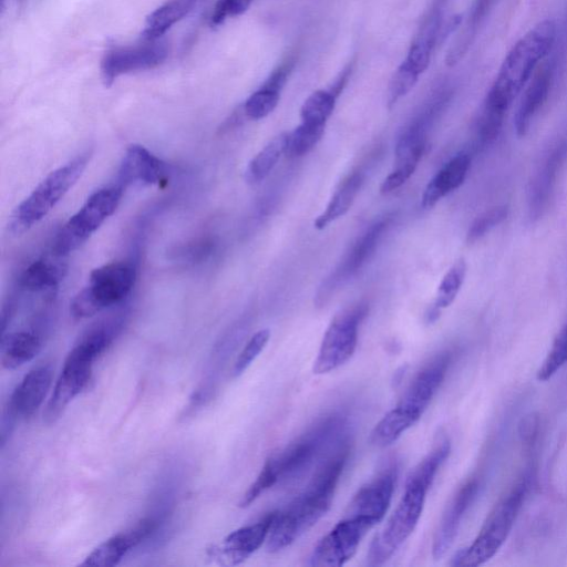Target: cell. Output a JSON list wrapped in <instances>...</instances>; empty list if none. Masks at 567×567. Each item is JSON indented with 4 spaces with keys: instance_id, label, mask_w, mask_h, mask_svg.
<instances>
[{
    "instance_id": "cell-1",
    "label": "cell",
    "mask_w": 567,
    "mask_h": 567,
    "mask_svg": "<svg viewBox=\"0 0 567 567\" xmlns=\"http://www.w3.org/2000/svg\"><path fill=\"white\" fill-rule=\"evenodd\" d=\"M349 452V442L344 440L319 466L306 489L285 509L277 511L266 540L268 551L288 547L328 512Z\"/></svg>"
},
{
    "instance_id": "cell-2",
    "label": "cell",
    "mask_w": 567,
    "mask_h": 567,
    "mask_svg": "<svg viewBox=\"0 0 567 567\" xmlns=\"http://www.w3.org/2000/svg\"><path fill=\"white\" fill-rule=\"evenodd\" d=\"M556 33V23L553 20H543L513 45L498 70L482 109L505 116L540 62L551 52Z\"/></svg>"
},
{
    "instance_id": "cell-3",
    "label": "cell",
    "mask_w": 567,
    "mask_h": 567,
    "mask_svg": "<svg viewBox=\"0 0 567 567\" xmlns=\"http://www.w3.org/2000/svg\"><path fill=\"white\" fill-rule=\"evenodd\" d=\"M450 360L449 353H441L416 373L398 404L371 431L372 445H391L421 419L444 380Z\"/></svg>"
},
{
    "instance_id": "cell-4",
    "label": "cell",
    "mask_w": 567,
    "mask_h": 567,
    "mask_svg": "<svg viewBox=\"0 0 567 567\" xmlns=\"http://www.w3.org/2000/svg\"><path fill=\"white\" fill-rule=\"evenodd\" d=\"M529 488L525 476L493 507L478 535L452 558V566L475 567L489 560L508 537Z\"/></svg>"
},
{
    "instance_id": "cell-5",
    "label": "cell",
    "mask_w": 567,
    "mask_h": 567,
    "mask_svg": "<svg viewBox=\"0 0 567 567\" xmlns=\"http://www.w3.org/2000/svg\"><path fill=\"white\" fill-rule=\"evenodd\" d=\"M91 156L92 151L86 150L41 181L13 210L10 231L21 235L45 217L81 177Z\"/></svg>"
},
{
    "instance_id": "cell-6",
    "label": "cell",
    "mask_w": 567,
    "mask_h": 567,
    "mask_svg": "<svg viewBox=\"0 0 567 567\" xmlns=\"http://www.w3.org/2000/svg\"><path fill=\"white\" fill-rule=\"evenodd\" d=\"M135 280L136 266L128 260L112 261L93 269L87 285L71 302V315L75 319H84L122 302Z\"/></svg>"
},
{
    "instance_id": "cell-7",
    "label": "cell",
    "mask_w": 567,
    "mask_h": 567,
    "mask_svg": "<svg viewBox=\"0 0 567 567\" xmlns=\"http://www.w3.org/2000/svg\"><path fill=\"white\" fill-rule=\"evenodd\" d=\"M124 188L120 185L97 189L56 234L52 252L66 257L80 248L91 235L116 210Z\"/></svg>"
},
{
    "instance_id": "cell-8",
    "label": "cell",
    "mask_w": 567,
    "mask_h": 567,
    "mask_svg": "<svg viewBox=\"0 0 567 567\" xmlns=\"http://www.w3.org/2000/svg\"><path fill=\"white\" fill-rule=\"evenodd\" d=\"M429 488L422 484L406 480L404 493L382 530L373 538L368 564L382 565L411 536L422 515Z\"/></svg>"
},
{
    "instance_id": "cell-9",
    "label": "cell",
    "mask_w": 567,
    "mask_h": 567,
    "mask_svg": "<svg viewBox=\"0 0 567 567\" xmlns=\"http://www.w3.org/2000/svg\"><path fill=\"white\" fill-rule=\"evenodd\" d=\"M344 424L343 415H329L280 453L269 456L266 461L270 464L277 482L298 476L307 470L317 455L342 433Z\"/></svg>"
},
{
    "instance_id": "cell-10",
    "label": "cell",
    "mask_w": 567,
    "mask_h": 567,
    "mask_svg": "<svg viewBox=\"0 0 567 567\" xmlns=\"http://www.w3.org/2000/svg\"><path fill=\"white\" fill-rule=\"evenodd\" d=\"M367 313L365 306H355L338 313L327 328L317 358L315 374L331 372L353 355L358 343L359 324Z\"/></svg>"
},
{
    "instance_id": "cell-11",
    "label": "cell",
    "mask_w": 567,
    "mask_h": 567,
    "mask_svg": "<svg viewBox=\"0 0 567 567\" xmlns=\"http://www.w3.org/2000/svg\"><path fill=\"white\" fill-rule=\"evenodd\" d=\"M378 523L369 517L344 514L313 548L310 565L338 567L352 558L364 536Z\"/></svg>"
},
{
    "instance_id": "cell-12",
    "label": "cell",
    "mask_w": 567,
    "mask_h": 567,
    "mask_svg": "<svg viewBox=\"0 0 567 567\" xmlns=\"http://www.w3.org/2000/svg\"><path fill=\"white\" fill-rule=\"evenodd\" d=\"M96 360L97 358L82 344L76 343L72 348L64 360L61 373L45 406L43 413L45 423H54L71 401L87 386Z\"/></svg>"
},
{
    "instance_id": "cell-13",
    "label": "cell",
    "mask_w": 567,
    "mask_h": 567,
    "mask_svg": "<svg viewBox=\"0 0 567 567\" xmlns=\"http://www.w3.org/2000/svg\"><path fill=\"white\" fill-rule=\"evenodd\" d=\"M167 54V45L159 40L113 48L101 62L103 82L110 86L123 74L154 69L166 60Z\"/></svg>"
},
{
    "instance_id": "cell-14",
    "label": "cell",
    "mask_w": 567,
    "mask_h": 567,
    "mask_svg": "<svg viewBox=\"0 0 567 567\" xmlns=\"http://www.w3.org/2000/svg\"><path fill=\"white\" fill-rule=\"evenodd\" d=\"M276 514L269 512L258 522L231 532L221 544L208 548V556L224 566L241 564L267 540Z\"/></svg>"
},
{
    "instance_id": "cell-15",
    "label": "cell",
    "mask_w": 567,
    "mask_h": 567,
    "mask_svg": "<svg viewBox=\"0 0 567 567\" xmlns=\"http://www.w3.org/2000/svg\"><path fill=\"white\" fill-rule=\"evenodd\" d=\"M396 474L395 463L383 468L354 494L344 514L365 516L380 523L390 506Z\"/></svg>"
},
{
    "instance_id": "cell-16",
    "label": "cell",
    "mask_w": 567,
    "mask_h": 567,
    "mask_svg": "<svg viewBox=\"0 0 567 567\" xmlns=\"http://www.w3.org/2000/svg\"><path fill=\"white\" fill-rule=\"evenodd\" d=\"M424 125L416 122L399 138L392 172L384 178L380 192L388 194L401 187L414 173L425 150Z\"/></svg>"
},
{
    "instance_id": "cell-17",
    "label": "cell",
    "mask_w": 567,
    "mask_h": 567,
    "mask_svg": "<svg viewBox=\"0 0 567 567\" xmlns=\"http://www.w3.org/2000/svg\"><path fill=\"white\" fill-rule=\"evenodd\" d=\"M388 225V218L381 219L371 225L370 228L358 238L339 267L323 282L319 290L318 299L324 300L336 288L358 272L373 254Z\"/></svg>"
},
{
    "instance_id": "cell-18",
    "label": "cell",
    "mask_w": 567,
    "mask_h": 567,
    "mask_svg": "<svg viewBox=\"0 0 567 567\" xmlns=\"http://www.w3.org/2000/svg\"><path fill=\"white\" fill-rule=\"evenodd\" d=\"M166 163L146 147L133 144L127 147L123 156L116 184L123 188L131 185L159 184L166 177Z\"/></svg>"
},
{
    "instance_id": "cell-19",
    "label": "cell",
    "mask_w": 567,
    "mask_h": 567,
    "mask_svg": "<svg viewBox=\"0 0 567 567\" xmlns=\"http://www.w3.org/2000/svg\"><path fill=\"white\" fill-rule=\"evenodd\" d=\"M549 55V54H548ZM548 55L540 62L520 100L514 118V126L518 136H524L530 123L549 94L555 75V60Z\"/></svg>"
},
{
    "instance_id": "cell-20",
    "label": "cell",
    "mask_w": 567,
    "mask_h": 567,
    "mask_svg": "<svg viewBox=\"0 0 567 567\" xmlns=\"http://www.w3.org/2000/svg\"><path fill=\"white\" fill-rule=\"evenodd\" d=\"M477 491V481L475 478L468 480L450 501L433 539L432 555L435 560L441 559L452 546L461 522L475 499Z\"/></svg>"
},
{
    "instance_id": "cell-21",
    "label": "cell",
    "mask_w": 567,
    "mask_h": 567,
    "mask_svg": "<svg viewBox=\"0 0 567 567\" xmlns=\"http://www.w3.org/2000/svg\"><path fill=\"white\" fill-rule=\"evenodd\" d=\"M51 383V367H35L30 370L17 385L7 405L18 419L27 420L42 405Z\"/></svg>"
},
{
    "instance_id": "cell-22",
    "label": "cell",
    "mask_w": 567,
    "mask_h": 567,
    "mask_svg": "<svg viewBox=\"0 0 567 567\" xmlns=\"http://www.w3.org/2000/svg\"><path fill=\"white\" fill-rule=\"evenodd\" d=\"M147 538L145 528L135 523L124 532L107 538L96 546L81 563V566L112 567L134 547Z\"/></svg>"
},
{
    "instance_id": "cell-23",
    "label": "cell",
    "mask_w": 567,
    "mask_h": 567,
    "mask_svg": "<svg viewBox=\"0 0 567 567\" xmlns=\"http://www.w3.org/2000/svg\"><path fill=\"white\" fill-rule=\"evenodd\" d=\"M471 157L460 153L451 158L427 183L421 204L424 208L433 207L444 196L458 188L468 172Z\"/></svg>"
},
{
    "instance_id": "cell-24",
    "label": "cell",
    "mask_w": 567,
    "mask_h": 567,
    "mask_svg": "<svg viewBox=\"0 0 567 567\" xmlns=\"http://www.w3.org/2000/svg\"><path fill=\"white\" fill-rule=\"evenodd\" d=\"M567 156V145L559 144L544 161L536 173L529 190L530 216L537 217L546 206L558 172Z\"/></svg>"
},
{
    "instance_id": "cell-25",
    "label": "cell",
    "mask_w": 567,
    "mask_h": 567,
    "mask_svg": "<svg viewBox=\"0 0 567 567\" xmlns=\"http://www.w3.org/2000/svg\"><path fill=\"white\" fill-rule=\"evenodd\" d=\"M42 348V337L35 330H21L2 336L0 361L2 368L14 370L34 359Z\"/></svg>"
},
{
    "instance_id": "cell-26",
    "label": "cell",
    "mask_w": 567,
    "mask_h": 567,
    "mask_svg": "<svg viewBox=\"0 0 567 567\" xmlns=\"http://www.w3.org/2000/svg\"><path fill=\"white\" fill-rule=\"evenodd\" d=\"M291 69L290 62L280 65L266 82L245 102L244 112L250 120H261L268 116L277 106L280 90Z\"/></svg>"
},
{
    "instance_id": "cell-27",
    "label": "cell",
    "mask_w": 567,
    "mask_h": 567,
    "mask_svg": "<svg viewBox=\"0 0 567 567\" xmlns=\"http://www.w3.org/2000/svg\"><path fill=\"white\" fill-rule=\"evenodd\" d=\"M194 3L195 0H171L151 12L145 20L142 40H159L192 10Z\"/></svg>"
},
{
    "instance_id": "cell-28",
    "label": "cell",
    "mask_w": 567,
    "mask_h": 567,
    "mask_svg": "<svg viewBox=\"0 0 567 567\" xmlns=\"http://www.w3.org/2000/svg\"><path fill=\"white\" fill-rule=\"evenodd\" d=\"M362 183L363 175L359 172H354L346 177L333 193L326 209L316 218L315 227L323 229L330 223L342 217L352 206Z\"/></svg>"
},
{
    "instance_id": "cell-29",
    "label": "cell",
    "mask_w": 567,
    "mask_h": 567,
    "mask_svg": "<svg viewBox=\"0 0 567 567\" xmlns=\"http://www.w3.org/2000/svg\"><path fill=\"white\" fill-rule=\"evenodd\" d=\"M66 266L50 259H38L31 262L20 277V286L29 291H41L54 288L63 279Z\"/></svg>"
},
{
    "instance_id": "cell-30",
    "label": "cell",
    "mask_w": 567,
    "mask_h": 567,
    "mask_svg": "<svg viewBox=\"0 0 567 567\" xmlns=\"http://www.w3.org/2000/svg\"><path fill=\"white\" fill-rule=\"evenodd\" d=\"M495 2L496 0H474L463 31L447 52L445 60L447 65L452 66L463 58L471 47L481 23Z\"/></svg>"
},
{
    "instance_id": "cell-31",
    "label": "cell",
    "mask_w": 567,
    "mask_h": 567,
    "mask_svg": "<svg viewBox=\"0 0 567 567\" xmlns=\"http://www.w3.org/2000/svg\"><path fill=\"white\" fill-rule=\"evenodd\" d=\"M288 133H281L269 141L248 163L245 179L249 184L261 182L276 166L287 150Z\"/></svg>"
},
{
    "instance_id": "cell-32",
    "label": "cell",
    "mask_w": 567,
    "mask_h": 567,
    "mask_svg": "<svg viewBox=\"0 0 567 567\" xmlns=\"http://www.w3.org/2000/svg\"><path fill=\"white\" fill-rule=\"evenodd\" d=\"M465 275L466 264L461 258L453 264L439 285L435 301L429 313L430 321L437 319L441 310L447 308L454 301L464 282Z\"/></svg>"
},
{
    "instance_id": "cell-33",
    "label": "cell",
    "mask_w": 567,
    "mask_h": 567,
    "mask_svg": "<svg viewBox=\"0 0 567 567\" xmlns=\"http://www.w3.org/2000/svg\"><path fill=\"white\" fill-rule=\"evenodd\" d=\"M337 96L332 90H318L310 94L301 106V122L326 125L334 109Z\"/></svg>"
},
{
    "instance_id": "cell-34",
    "label": "cell",
    "mask_w": 567,
    "mask_h": 567,
    "mask_svg": "<svg viewBox=\"0 0 567 567\" xmlns=\"http://www.w3.org/2000/svg\"><path fill=\"white\" fill-rule=\"evenodd\" d=\"M567 363V323L556 334L549 351L539 365L536 378L545 382Z\"/></svg>"
},
{
    "instance_id": "cell-35",
    "label": "cell",
    "mask_w": 567,
    "mask_h": 567,
    "mask_svg": "<svg viewBox=\"0 0 567 567\" xmlns=\"http://www.w3.org/2000/svg\"><path fill=\"white\" fill-rule=\"evenodd\" d=\"M326 125L301 122L292 132L288 133L286 153L290 156H302L310 152L321 140Z\"/></svg>"
},
{
    "instance_id": "cell-36",
    "label": "cell",
    "mask_w": 567,
    "mask_h": 567,
    "mask_svg": "<svg viewBox=\"0 0 567 567\" xmlns=\"http://www.w3.org/2000/svg\"><path fill=\"white\" fill-rule=\"evenodd\" d=\"M420 73L405 60L393 73L388 86V105L393 106L405 96L416 84Z\"/></svg>"
},
{
    "instance_id": "cell-37",
    "label": "cell",
    "mask_w": 567,
    "mask_h": 567,
    "mask_svg": "<svg viewBox=\"0 0 567 567\" xmlns=\"http://www.w3.org/2000/svg\"><path fill=\"white\" fill-rule=\"evenodd\" d=\"M507 214V205H498L488 210H485L471 224L466 234V241L472 244L485 236V234H487L491 229L505 220Z\"/></svg>"
},
{
    "instance_id": "cell-38",
    "label": "cell",
    "mask_w": 567,
    "mask_h": 567,
    "mask_svg": "<svg viewBox=\"0 0 567 567\" xmlns=\"http://www.w3.org/2000/svg\"><path fill=\"white\" fill-rule=\"evenodd\" d=\"M269 338L270 331L268 329H261L251 336L234 363L233 375L235 378L241 375L248 369L264 350Z\"/></svg>"
},
{
    "instance_id": "cell-39",
    "label": "cell",
    "mask_w": 567,
    "mask_h": 567,
    "mask_svg": "<svg viewBox=\"0 0 567 567\" xmlns=\"http://www.w3.org/2000/svg\"><path fill=\"white\" fill-rule=\"evenodd\" d=\"M254 0H217L210 18V27H217L227 19L243 14Z\"/></svg>"
},
{
    "instance_id": "cell-40",
    "label": "cell",
    "mask_w": 567,
    "mask_h": 567,
    "mask_svg": "<svg viewBox=\"0 0 567 567\" xmlns=\"http://www.w3.org/2000/svg\"><path fill=\"white\" fill-rule=\"evenodd\" d=\"M538 420L535 415H527L519 425V435L525 444H532L536 436Z\"/></svg>"
}]
</instances>
